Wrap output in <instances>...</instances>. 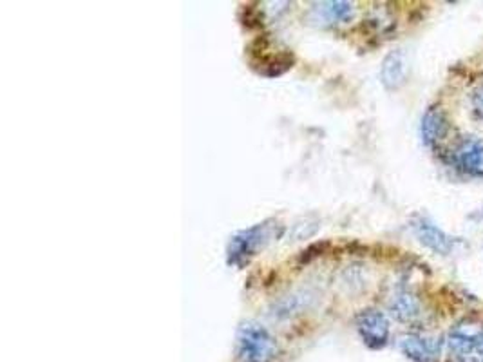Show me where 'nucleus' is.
<instances>
[{
	"mask_svg": "<svg viewBox=\"0 0 483 362\" xmlns=\"http://www.w3.org/2000/svg\"><path fill=\"white\" fill-rule=\"evenodd\" d=\"M272 335L259 324L246 322L237 331V351L245 362H268L275 355Z\"/></svg>",
	"mask_w": 483,
	"mask_h": 362,
	"instance_id": "f257e3e1",
	"label": "nucleus"
},
{
	"mask_svg": "<svg viewBox=\"0 0 483 362\" xmlns=\"http://www.w3.org/2000/svg\"><path fill=\"white\" fill-rule=\"evenodd\" d=\"M450 160L463 174L483 178V140L472 135L460 138L450 153Z\"/></svg>",
	"mask_w": 483,
	"mask_h": 362,
	"instance_id": "f03ea898",
	"label": "nucleus"
},
{
	"mask_svg": "<svg viewBox=\"0 0 483 362\" xmlns=\"http://www.w3.org/2000/svg\"><path fill=\"white\" fill-rule=\"evenodd\" d=\"M270 237V225H255L248 230L239 232L234 236L228 246V263L230 265H241L248 261L250 255H254Z\"/></svg>",
	"mask_w": 483,
	"mask_h": 362,
	"instance_id": "7ed1b4c3",
	"label": "nucleus"
},
{
	"mask_svg": "<svg viewBox=\"0 0 483 362\" xmlns=\"http://www.w3.org/2000/svg\"><path fill=\"white\" fill-rule=\"evenodd\" d=\"M411 228L416 236V239L440 255H449L454 250V237H450L445 230H441L438 225H434L431 219L423 216H416L411 221Z\"/></svg>",
	"mask_w": 483,
	"mask_h": 362,
	"instance_id": "20e7f679",
	"label": "nucleus"
},
{
	"mask_svg": "<svg viewBox=\"0 0 483 362\" xmlns=\"http://www.w3.org/2000/svg\"><path fill=\"white\" fill-rule=\"evenodd\" d=\"M357 328L369 348H384L389 339V320L378 310H364L357 317Z\"/></svg>",
	"mask_w": 483,
	"mask_h": 362,
	"instance_id": "39448f33",
	"label": "nucleus"
},
{
	"mask_svg": "<svg viewBox=\"0 0 483 362\" xmlns=\"http://www.w3.org/2000/svg\"><path fill=\"white\" fill-rule=\"evenodd\" d=\"M450 133V124L441 107H429L422 118V140L427 147L436 149Z\"/></svg>",
	"mask_w": 483,
	"mask_h": 362,
	"instance_id": "423d86ee",
	"label": "nucleus"
},
{
	"mask_svg": "<svg viewBox=\"0 0 483 362\" xmlns=\"http://www.w3.org/2000/svg\"><path fill=\"white\" fill-rule=\"evenodd\" d=\"M398 344L400 349L414 362H436L441 349L440 340L420 335H404Z\"/></svg>",
	"mask_w": 483,
	"mask_h": 362,
	"instance_id": "0eeeda50",
	"label": "nucleus"
},
{
	"mask_svg": "<svg viewBox=\"0 0 483 362\" xmlns=\"http://www.w3.org/2000/svg\"><path fill=\"white\" fill-rule=\"evenodd\" d=\"M380 80L387 91L400 89L407 80V59L402 50L387 53L380 68Z\"/></svg>",
	"mask_w": 483,
	"mask_h": 362,
	"instance_id": "6e6552de",
	"label": "nucleus"
},
{
	"mask_svg": "<svg viewBox=\"0 0 483 362\" xmlns=\"http://www.w3.org/2000/svg\"><path fill=\"white\" fill-rule=\"evenodd\" d=\"M391 310L398 320L409 322L420 315V302L413 293L398 292L391 302Z\"/></svg>",
	"mask_w": 483,
	"mask_h": 362,
	"instance_id": "1a4fd4ad",
	"label": "nucleus"
},
{
	"mask_svg": "<svg viewBox=\"0 0 483 362\" xmlns=\"http://www.w3.org/2000/svg\"><path fill=\"white\" fill-rule=\"evenodd\" d=\"M319 12L326 17L328 23H337V21L348 23L353 17L355 8L349 3H322Z\"/></svg>",
	"mask_w": 483,
	"mask_h": 362,
	"instance_id": "9d476101",
	"label": "nucleus"
},
{
	"mask_svg": "<svg viewBox=\"0 0 483 362\" xmlns=\"http://www.w3.org/2000/svg\"><path fill=\"white\" fill-rule=\"evenodd\" d=\"M470 104H472V111L474 115L483 120V84H479L472 95H470Z\"/></svg>",
	"mask_w": 483,
	"mask_h": 362,
	"instance_id": "9b49d317",
	"label": "nucleus"
}]
</instances>
